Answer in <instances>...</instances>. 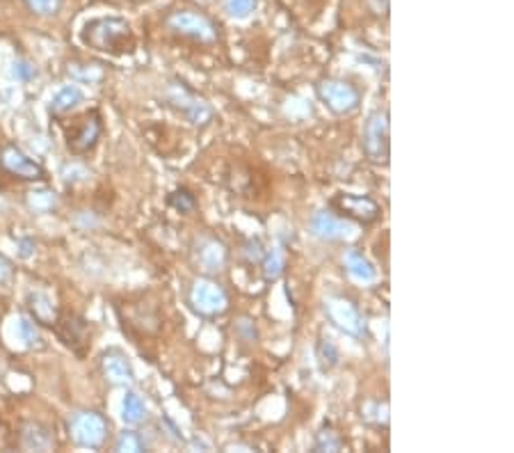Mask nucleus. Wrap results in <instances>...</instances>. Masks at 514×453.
<instances>
[{"instance_id":"f257e3e1","label":"nucleus","mask_w":514,"mask_h":453,"mask_svg":"<svg viewBox=\"0 0 514 453\" xmlns=\"http://www.w3.org/2000/svg\"><path fill=\"white\" fill-rule=\"evenodd\" d=\"M81 42L87 49L108 55H126L136 49V37L128 21L120 17H101L87 21L81 33Z\"/></svg>"},{"instance_id":"f03ea898","label":"nucleus","mask_w":514,"mask_h":453,"mask_svg":"<svg viewBox=\"0 0 514 453\" xmlns=\"http://www.w3.org/2000/svg\"><path fill=\"white\" fill-rule=\"evenodd\" d=\"M185 302L201 318L224 316L229 311V305H231L227 289L208 275H201V277H195L190 282Z\"/></svg>"},{"instance_id":"7ed1b4c3","label":"nucleus","mask_w":514,"mask_h":453,"mask_svg":"<svg viewBox=\"0 0 514 453\" xmlns=\"http://www.w3.org/2000/svg\"><path fill=\"white\" fill-rule=\"evenodd\" d=\"M362 147L366 159L375 165H389L391 159V120L389 110L370 113L362 133Z\"/></svg>"},{"instance_id":"20e7f679","label":"nucleus","mask_w":514,"mask_h":453,"mask_svg":"<svg viewBox=\"0 0 514 453\" xmlns=\"http://www.w3.org/2000/svg\"><path fill=\"white\" fill-rule=\"evenodd\" d=\"M315 94H318L320 104L330 110L331 115L346 117L357 113L362 105V92H359L350 81H341V78H325L315 85Z\"/></svg>"},{"instance_id":"39448f33","label":"nucleus","mask_w":514,"mask_h":453,"mask_svg":"<svg viewBox=\"0 0 514 453\" xmlns=\"http://www.w3.org/2000/svg\"><path fill=\"white\" fill-rule=\"evenodd\" d=\"M69 435L81 449H101L108 442L110 421L94 410H82L69 419Z\"/></svg>"},{"instance_id":"423d86ee","label":"nucleus","mask_w":514,"mask_h":453,"mask_svg":"<svg viewBox=\"0 0 514 453\" xmlns=\"http://www.w3.org/2000/svg\"><path fill=\"white\" fill-rule=\"evenodd\" d=\"M167 26L172 33L192 39V42H199V44H213L217 39L215 23L206 17V14H201V12H174V14H169Z\"/></svg>"},{"instance_id":"0eeeda50","label":"nucleus","mask_w":514,"mask_h":453,"mask_svg":"<svg viewBox=\"0 0 514 453\" xmlns=\"http://www.w3.org/2000/svg\"><path fill=\"white\" fill-rule=\"evenodd\" d=\"M325 314L331 321V325H336L341 332L350 334V337L363 339L369 334L366 318L362 316V311L357 309V305L352 301H347V298H341V295L327 298Z\"/></svg>"},{"instance_id":"6e6552de","label":"nucleus","mask_w":514,"mask_h":453,"mask_svg":"<svg viewBox=\"0 0 514 453\" xmlns=\"http://www.w3.org/2000/svg\"><path fill=\"white\" fill-rule=\"evenodd\" d=\"M103 133V120L98 115V110H87L85 115L78 117L71 129L66 131V149L76 156L92 152L98 144Z\"/></svg>"},{"instance_id":"1a4fd4ad","label":"nucleus","mask_w":514,"mask_h":453,"mask_svg":"<svg viewBox=\"0 0 514 453\" xmlns=\"http://www.w3.org/2000/svg\"><path fill=\"white\" fill-rule=\"evenodd\" d=\"M331 208H334L341 218L354 220V223L362 224L378 223L379 215H382V207L375 202L373 197L354 195V192H339V195H334Z\"/></svg>"},{"instance_id":"9d476101","label":"nucleus","mask_w":514,"mask_h":453,"mask_svg":"<svg viewBox=\"0 0 514 453\" xmlns=\"http://www.w3.org/2000/svg\"><path fill=\"white\" fill-rule=\"evenodd\" d=\"M167 104L172 108H176L179 113H183L190 121L195 126H204L211 121L213 110L211 105L206 104L204 98L197 97L192 90H188L183 82H174L167 90Z\"/></svg>"},{"instance_id":"9b49d317","label":"nucleus","mask_w":514,"mask_h":453,"mask_svg":"<svg viewBox=\"0 0 514 453\" xmlns=\"http://www.w3.org/2000/svg\"><path fill=\"white\" fill-rule=\"evenodd\" d=\"M0 168L5 169L7 175L14 176L19 181H43L46 179V169L42 163L30 159L21 147L17 144H5L0 152Z\"/></svg>"},{"instance_id":"f8f14e48","label":"nucleus","mask_w":514,"mask_h":453,"mask_svg":"<svg viewBox=\"0 0 514 453\" xmlns=\"http://www.w3.org/2000/svg\"><path fill=\"white\" fill-rule=\"evenodd\" d=\"M192 262L206 275L222 273L229 262V250L222 240L215 238V236H201V238L195 240V246H192Z\"/></svg>"},{"instance_id":"ddd939ff","label":"nucleus","mask_w":514,"mask_h":453,"mask_svg":"<svg viewBox=\"0 0 514 453\" xmlns=\"http://www.w3.org/2000/svg\"><path fill=\"white\" fill-rule=\"evenodd\" d=\"M308 230L315 238L327 240V243H341V240H350L357 236L354 224L347 223L339 214H331V211H315L311 223H308Z\"/></svg>"},{"instance_id":"4468645a","label":"nucleus","mask_w":514,"mask_h":453,"mask_svg":"<svg viewBox=\"0 0 514 453\" xmlns=\"http://www.w3.org/2000/svg\"><path fill=\"white\" fill-rule=\"evenodd\" d=\"M101 371L105 376V380H110L117 387H126V385H133L136 382V371H133V364L126 357V353H121L120 348H110L101 355Z\"/></svg>"},{"instance_id":"2eb2a0df","label":"nucleus","mask_w":514,"mask_h":453,"mask_svg":"<svg viewBox=\"0 0 514 453\" xmlns=\"http://www.w3.org/2000/svg\"><path fill=\"white\" fill-rule=\"evenodd\" d=\"M55 435L42 421H26L21 426V447L26 451H53Z\"/></svg>"},{"instance_id":"dca6fc26","label":"nucleus","mask_w":514,"mask_h":453,"mask_svg":"<svg viewBox=\"0 0 514 453\" xmlns=\"http://www.w3.org/2000/svg\"><path fill=\"white\" fill-rule=\"evenodd\" d=\"M343 266H346L347 275H350L354 282L373 285L375 279H378V268H375L369 259L363 257V252L357 250V247H352V250L346 252V257H343Z\"/></svg>"},{"instance_id":"f3484780","label":"nucleus","mask_w":514,"mask_h":453,"mask_svg":"<svg viewBox=\"0 0 514 453\" xmlns=\"http://www.w3.org/2000/svg\"><path fill=\"white\" fill-rule=\"evenodd\" d=\"M55 325H58V337L65 341V346H69V348H74L76 353H81L82 355L81 346H87V341H90L85 318L71 316L62 323L55 321Z\"/></svg>"},{"instance_id":"a211bd4d","label":"nucleus","mask_w":514,"mask_h":453,"mask_svg":"<svg viewBox=\"0 0 514 453\" xmlns=\"http://www.w3.org/2000/svg\"><path fill=\"white\" fill-rule=\"evenodd\" d=\"M26 305L27 311H30V318H33L35 323H42V325H51V328H53L55 321H58V309H55L49 293H43V291H30L26 298Z\"/></svg>"},{"instance_id":"6ab92c4d","label":"nucleus","mask_w":514,"mask_h":453,"mask_svg":"<svg viewBox=\"0 0 514 453\" xmlns=\"http://www.w3.org/2000/svg\"><path fill=\"white\" fill-rule=\"evenodd\" d=\"M82 104V92L76 85H65L62 90L55 92V97L51 98L49 110L53 115H66L71 110H76Z\"/></svg>"},{"instance_id":"aec40b11","label":"nucleus","mask_w":514,"mask_h":453,"mask_svg":"<svg viewBox=\"0 0 514 453\" xmlns=\"http://www.w3.org/2000/svg\"><path fill=\"white\" fill-rule=\"evenodd\" d=\"M121 419L126 426H140L146 419V405L140 394L126 392L124 401H121Z\"/></svg>"},{"instance_id":"412c9836","label":"nucleus","mask_w":514,"mask_h":453,"mask_svg":"<svg viewBox=\"0 0 514 453\" xmlns=\"http://www.w3.org/2000/svg\"><path fill=\"white\" fill-rule=\"evenodd\" d=\"M284 268H286V257L279 250H268L263 259H261V270H263V277L266 279L282 277Z\"/></svg>"},{"instance_id":"4be33fe9","label":"nucleus","mask_w":514,"mask_h":453,"mask_svg":"<svg viewBox=\"0 0 514 453\" xmlns=\"http://www.w3.org/2000/svg\"><path fill=\"white\" fill-rule=\"evenodd\" d=\"M167 204L174 208V211H179V214H183V215L192 214V211L197 208L195 195H192L188 188H176V191L167 197Z\"/></svg>"},{"instance_id":"5701e85b","label":"nucleus","mask_w":514,"mask_h":453,"mask_svg":"<svg viewBox=\"0 0 514 453\" xmlns=\"http://www.w3.org/2000/svg\"><path fill=\"white\" fill-rule=\"evenodd\" d=\"M17 332H19V339H21L27 348H35V346L42 341V337H39V330H37V323H35L30 316L19 318Z\"/></svg>"},{"instance_id":"b1692460","label":"nucleus","mask_w":514,"mask_h":453,"mask_svg":"<svg viewBox=\"0 0 514 453\" xmlns=\"http://www.w3.org/2000/svg\"><path fill=\"white\" fill-rule=\"evenodd\" d=\"M341 449H343V440L339 437V433L331 431L330 426H325L318 433V435H315L314 451H341Z\"/></svg>"},{"instance_id":"393cba45","label":"nucleus","mask_w":514,"mask_h":453,"mask_svg":"<svg viewBox=\"0 0 514 453\" xmlns=\"http://www.w3.org/2000/svg\"><path fill=\"white\" fill-rule=\"evenodd\" d=\"M256 5H259V0H224L227 14L231 19H238V21L252 17V12L256 10Z\"/></svg>"},{"instance_id":"a878e982","label":"nucleus","mask_w":514,"mask_h":453,"mask_svg":"<svg viewBox=\"0 0 514 453\" xmlns=\"http://www.w3.org/2000/svg\"><path fill=\"white\" fill-rule=\"evenodd\" d=\"M114 449L117 451H121V453H126V451H130V453H140V451H144V440H142L137 433H133V431H126V433H121L120 437H117V442H114Z\"/></svg>"},{"instance_id":"bb28decb","label":"nucleus","mask_w":514,"mask_h":453,"mask_svg":"<svg viewBox=\"0 0 514 453\" xmlns=\"http://www.w3.org/2000/svg\"><path fill=\"white\" fill-rule=\"evenodd\" d=\"M318 360L323 369H334L339 364V348L334 346L331 339H323L318 346Z\"/></svg>"},{"instance_id":"cd10ccee","label":"nucleus","mask_w":514,"mask_h":453,"mask_svg":"<svg viewBox=\"0 0 514 453\" xmlns=\"http://www.w3.org/2000/svg\"><path fill=\"white\" fill-rule=\"evenodd\" d=\"M30 12H35L37 17H55L60 12L62 0H23Z\"/></svg>"},{"instance_id":"c85d7f7f","label":"nucleus","mask_w":514,"mask_h":453,"mask_svg":"<svg viewBox=\"0 0 514 453\" xmlns=\"http://www.w3.org/2000/svg\"><path fill=\"white\" fill-rule=\"evenodd\" d=\"M55 202H58V197H55V192L49 191H35L27 197V204H30V208H35V211H51V208L55 207Z\"/></svg>"},{"instance_id":"c756f323","label":"nucleus","mask_w":514,"mask_h":453,"mask_svg":"<svg viewBox=\"0 0 514 453\" xmlns=\"http://www.w3.org/2000/svg\"><path fill=\"white\" fill-rule=\"evenodd\" d=\"M12 74H14V78L21 82H30L37 78V69H35L33 65L27 60H17L14 62V66H12Z\"/></svg>"},{"instance_id":"7c9ffc66","label":"nucleus","mask_w":514,"mask_h":453,"mask_svg":"<svg viewBox=\"0 0 514 453\" xmlns=\"http://www.w3.org/2000/svg\"><path fill=\"white\" fill-rule=\"evenodd\" d=\"M14 277V266L5 254H0V285H7Z\"/></svg>"},{"instance_id":"2f4dec72","label":"nucleus","mask_w":514,"mask_h":453,"mask_svg":"<svg viewBox=\"0 0 514 453\" xmlns=\"http://www.w3.org/2000/svg\"><path fill=\"white\" fill-rule=\"evenodd\" d=\"M370 5L378 14H386L389 12V0H370Z\"/></svg>"},{"instance_id":"473e14b6","label":"nucleus","mask_w":514,"mask_h":453,"mask_svg":"<svg viewBox=\"0 0 514 453\" xmlns=\"http://www.w3.org/2000/svg\"><path fill=\"white\" fill-rule=\"evenodd\" d=\"M33 247H35V243L33 240H21V257L23 259H27L30 257V254H33Z\"/></svg>"},{"instance_id":"72a5a7b5","label":"nucleus","mask_w":514,"mask_h":453,"mask_svg":"<svg viewBox=\"0 0 514 453\" xmlns=\"http://www.w3.org/2000/svg\"><path fill=\"white\" fill-rule=\"evenodd\" d=\"M199 3H211V0H199Z\"/></svg>"}]
</instances>
